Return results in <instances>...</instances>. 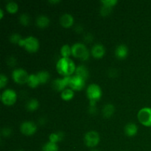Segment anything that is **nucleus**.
Returning <instances> with one entry per match:
<instances>
[{"instance_id":"1","label":"nucleus","mask_w":151,"mask_h":151,"mask_svg":"<svg viewBox=\"0 0 151 151\" xmlns=\"http://www.w3.org/2000/svg\"><path fill=\"white\" fill-rule=\"evenodd\" d=\"M56 69L62 76H72L76 69V66L69 58H60L56 63Z\"/></svg>"},{"instance_id":"2","label":"nucleus","mask_w":151,"mask_h":151,"mask_svg":"<svg viewBox=\"0 0 151 151\" xmlns=\"http://www.w3.org/2000/svg\"><path fill=\"white\" fill-rule=\"evenodd\" d=\"M90 54L86 46L83 43H75L72 46V55L81 60L86 61L88 60Z\"/></svg>"},{"instance_id":"3","label":"nucleus","mask_w":151,"mask_h":151,"mask_svg":"<svg viewBox=\"0 0 151 151\" xmlns=\"http://www.w3.org/2000/svg\"><path fill=\"white\" fill-rule=\"evenodd\" d=\"M86 96L89 101L97 103L102 97V89L100 86L96 83L90 84L86 88Z\"/></svg>"},{"instance_id":"4","label":"nucleus","mask_w":151,"mask_h":151,"mask_svg":"<svg viewBox=\"0 0 151 151\" xmlns=\"http://www.w3.org/2000/svg\"><path fill=\"white\" fill-rule=\"evenodd\" d=\"M17 100V94L11 88H6L1 94V101L4 105L7 106H13Z\"/></svg>"},{"instance_id":"5","label":"nucleus","mask_w":151,"mask_h":151,"mask_svg":"<svg viewBox=\"0 0 151 151\" xmlns=\"http://www.w3.org/2000/svg\"><path fill=\"white\" fill-rule=\"evenodd\" d=\"M140 123L145 127H151V108L145 107L140 109L137 114Z\"/></svg>"},{"instance_id":"6","label":"nucleus","mask_w":151,"mask_h":151,"mask_svg":"<svg viewBox=\"0 0 151 151\" xmlns=\"http://www.w3.org/2000/svg\"><path fill=\"white\" fill-rule=\"evenodd\" d=\"M72 76L63 77L62 78H56L52 83L53 89L57 91H63L66 88H69V84Z\"/></svg>"},{"instance_id":"7","label":"nucleus","mask_w":151,"mask_h":151,"mask_svg":"<svg viewBox=\"0 0 151 151\" xmlns=\"http://www.w3.org/2000/svg\"><path fill=\"white\" fill-rule=\"evenodd\" d=\"M11 75L14 82H16L18 84H20V85L27 83L28 78H29V75L27 74V72L22 68H18V69H14L12 72Z\"/></svg>"},{"instance_id":"8","label":"nucleus","mask_w":151,"mask_h":151,"mask_svg":"<svg viewBox=\"0 0 151 151\" xmlns=\"http://www.w3.org/2000/svg\"><path fill=\"white\" fill-rule=\"evenodd\" d=\"M100 141V135L94 131H90L84 136V143L88 147H94Z\"/></svg>"},{"instance_id":"9","label":"nucleus","mask_w":151,"mask_h":151,"mask_svg":"<svg viewBox=\"0 0 151 151\" xmlns=\"http://www.w3.org/2000/svg\"><path fill=\"white\" fill-rule=\"evenodd\" d=\"M24 47L28 52H35L39 49V41L35 37L28 36L24 38Z\"/></svg>"},{"instance_id":"10","label":"nucleus","mask_w":151,"mask_h":151,"mask_svg":"<svg viewBox=\"0 0 151 151\" xmlns=\"http://www.w3.org/2000/svg\"><path fill=\"white\" fill-rule=\"evenodd\" d=\"M37 125L32 121H25L20 125V131L25 136H32L36 132Z\"/></svg>"},{"instance_id":"11","label":"nucleus","mask_w":151,"mask_h":151,"mask_svg":"<svg viewBox=\"0 0 151 151\" xmlns=\"http://www.w3.org/2000/svg\"><path fill=\"white\" fill-rule=\"evenodd\" d=\"M86 81L77 75H72L71 78L69 88L73 91H81L85 87Z\"/></svg>"},{"instance_id":"12","label":"nucleus","mask_w":151,"mask_h":151,"mask_svg":"<svg viewBox=\"0 0 151 151\" xmlns=\"http://www.w3.org/2000/svg\"><path fill=\"white\" fill-rule=\"evenodd\" d=\"M90 53H91L93 58H94L96 59H100L102 58L105 55L106 49H105L104 46L102 45V44H96L91 47Z\"/></svg>"},{"instance_id":"13","label":"nucleus","mask_w":151,"mask_h":151,"mask_svg":"<svg viewBox=\"0 0 151 151\" xmlns=\"http://www.w3.org/2000/svg\"><path fill=\"white\" fill-rule=\"evenodd\" d=\"M115 56L119 60H123L126 58L128 55V48L125 44H120L116 47L114 51Z\"/></svg>"},{"instance_id":"14","label":"nucleus","mask_w":151,"mask_h":151,"mask_svg":"<svg viewBox=\"0 0 151 151\" xmlns=\"http://www.w3.org/2000/svg\"><path fill=\"white\" fill-rule=\"evenodd\" d=\"M60 25L65 28H69L72 27L74 24V18L69 13H64L60 17Z\"/></svg>"},{"instance_id":"15","label":"nucleus","mask_w":151,"mask_h":151,"mask_svg":"<svg viewBox=\"0 0 151 151\" xmlns=\"http://www.w3.org/2000/svg\"><path fill=\"white\" fill-rule=\"evenodd\" d=\"M75 75L86 81L88 78V76H89V72H88V69H87L86 66L83 64H81L76 66Z\"/></svg>"},{"instance_id":"16","label":"nucleus","mask_w":151,"mask_h":151,"mask_svg":"<svg viewBox=\"0 0 151 151\" xmlns=\"http://www.w3.org/2000/svg\"><path fill=\"white\" fill-rule=\"evenodd\" d=\"M124 131L128 137H133L137 135V132H138V127L134 122H129V123L126 124V125L125 126Z\"/></svg>"},{"instance_id":"17","label":"nucleus","mask_w":151,"mask_h":151,"mask_svg":"<svg viewBox=\"0 0 151 151\" xmlns=\"http://www.w3.org/2000/svg\"><path fill=\"white\" fill-rule=\"evenodd\" d=\"M50 19L45 15H40L36 18L35 24L39 28H45L50 24Z\"/></svg>"},{"instance_id":"18","label":"nucleus","mask_w":151,"mask_h":151,"mask_svg":"<svg viewBox=\"0 0 151 151\" xmlns=\"http://www.w3.org/2000/svg\"><path fill=\"white\" fill-rule=\"evenodd\" d=\"M114 105L111 104V103H108V104L105 105L103 108V110H102V113H103V116L105 118H110L114 114Z\"/></svg>"},{"instance_id":"19","label":"nucleus","mask_w":151,"mask_h":151,"mask_svg":"<svg viewBox=\"0 0 151 151\" xmlns=\"http://www.w3.org/2000/svg\"><path fill=\"white\" fill-rule=\"evenodd\" d=\"M63 138H64V134L61 131H58V132L52 133L49 136V141L57 144L58 142H61L63 139Z\"/></svg>"},{"instance_id":"20","label":"nucleus","mask_w":151,"mask_h":151,"mask_svg":"<svg viewBox=\"0 0 151 151\" xmlns=\"http://www.w3.org/2000/svg\"><path fill=\"white\" fill-rule=\"evenodd\" d=\"M74 95H75L74 91L70 88H66L60 93V97H61L62 100H65V101L71 100L74 97Z\"/></svg>"},{"instance_id":"21","label":"nucleus","mask_w":151,"mask_h":151,"mask_svg":"<svg viewBox=\"0 0 151 151\" xmlns=\"http://www.w3.org/2000/svg\"><path fill=\"white\" fill-rule=\"evenodd\" d=\"M37 77L38 78V81H39L40 84H45L47 83V82L50 80V74L47 71H40L38 73L36 74Z\"/></svg>"},{"instance_id":"22","label":"nucleus","mask_w":151,"mask_h":151,"mask_svg":"<svg viewBox=\"0 0 151 151\" xmlns=\"http://www.w3.org/2000/svg\"><path fill=\"white\" fill-rule=\"evenodd\" d=\"M27 84L28 85V86H29L30 88H36L38 85L40 84L39 81H38V78L37 77L36 74H31L29 75V78H28L27 83Z\"/></svg>"},{"instance_id":"23","label":"nucleus","mask_w":151,"mask_h":151,"mask_svg":"<svg viewBox=\"0 0 151 151\" xmlns=\"http://www.w3.org/2000/svg\"><path fill=\"white\" fill-rule=\"evenodd\" d=\"M38 106H39V103H38V100L34 98L28 100L26 103V109L29 111H34L37 110Z\"/></svg>"},{"instance_id":"24","label":"nucleus","mask_w":151,"mask_h":151,"mask_svg":"<svg viewBox=\"0 0 151 151\" xmlns=\"http://www.w3.org/2000/svg\"><path fill=\"white\" fill-rule=\"evenodd\" d=\"M5 9L9 13L14 14L19 10V5H18L17 3L13 1H7L5 5Z\"/></svg>"},{"instance_id":"25","label":"nucleus","mask_w":151,"mask_h":151,"mask_svg":"<svg viewBox=\"0 0 151 151\" xmlns=\"http://www.w3.org/2000/svg\"><path fill=\"white\" fill-rule=\"evenodd\" d=\"M60 52L62 58H69V56L72 55V47H70L69 44H64L60 48Z\"/></svg>"},{"instance_id":"26","label":"nucleus","mask_w":151,"mask_h":151,"mask_svg":"<svg viewBox=\"0 0 151 151\" xmlns=\"http://www.w3.org/2000/svg\"><path fill=\"white\" fill-rule=\"evenodd\" d=\"M42 151H58V146L55 143L49 141L42 146Z\"/></svg>"},{"instance_id":"27","label":"nucleus","mask_w":151,"mask_h":151,"mask_svg":"<svg viewBox=\"0 0 151 151\" xmlns=\"http://www.w3.org/2000/svg\"><path fill=\"white\" fill-rule=\"evenodd\" d=\"M19 22L21 24L24 25V26H27L30 22V18H29V15L27 13H22L19 16Z\"/></svg>"},{"instance_id":"28","label":"nucleus","mask_w":151,"mask_h":151,"mask_svg":"<svg viewBox=\"0 0 151 151\" xmlns=\"http://www.w3.org/2000/svg\"><path fill=\"white\" fill-rule=\"evenodd\" d=\"M22 37L18 33H13L10 35V38H9V40H10V42L12 44H19V41L20 40L22 39Z\"/></svg>"},{"instance_id":"29","label":"nucleus","mask_w":151,"mask_h":151,"mask_svg":"<svg viewBox=\"0 0 151 151\" xmlns=\"http://www.w3.org/2000/svg\"><path fill=\"white\" fill-rule=\"evenodd\" d=\"M111 11H112L111 7H107V6H105V5H102V7H100V13L101 16H107L111 13Z\"/></svg>"},{"instance_id":"30","label":"nucleus","mask_w":151,"mask_h":151,"mask_svg":"<svg viewBox=\"0 0 151 151\" xmlns=\"http://www.w3.org/2000/svg\"><path fill=\"white\" fill-rule=\"evenodd\" d=\"M100 2H101V4L103 5L107 6V7L113 8L114 6H115L116 4L117 1L116 0H102V1H100Z\"/></svg>"},{"instance_id":"31","label":"nucleus","mask_w":151,"mask_h":151,"mask_svg":"<svg viewBox=\"0 0 151 151\" xmlns=\"http://www.w3.org/2000/svg\"><path fill=\"white\" fill-rule=\"evenodd\" d=\"M1 134L3 137H8L11 135L12 134V129L9 127H4L1 129Z\"/></svg>"},{"instance_id":"32","label":"nucleus","mask_w":151,"mask_h":151,"mask_svg":"<svg viewBox=\"0 0 151 151\" xmlns=\"http://www.w3.org/2000/svg\"><path fill=\"white\" fill-rule=\"evenodd\" d=\"M7 83V78L4 74L0 75V88H3Z\"/></svg>"},{"instance_id":"33","label":"nucleus","mask_w":151,"mask_h":151,"mask_svg":"<svg viewBox=\"0 0 151 151\" xmlns=\"http://www.w3.org/2000/svg\"><path fill=\"white\" fill-rule=\"evenodd\" d=\"M93 40H94V36H93L92 34L88 33L85 35L84 37V41L87 43H91L92 42Z\"/></svg>"},{"instance_id":"34","label":"nucleus","mask_w":151,"mask_h":151,"mask_svg":"<svg viewBox=\"0 0 151 151\" xmlns=\"http://www.w3.org/2000/svg\"><path fill=\"white\" fill-rule=\"evenodd\" d=\"M88 111V113L91 114H95L97 111V109L96 106H89Z\"/></svg>"},{"instance_id":"35","label":"nucleus","mask_w":151,"mask_h":151,"mask_svg":"<svg viewBox=\"0 0 151 151\" xmlns=\"http://www.w3.org/2000/svg\"><path fill=\"white\" fill-rule=\"evenodd\" d=\"M7 63H8L9 66H15V64L16 63V58L13 57H10L8 59H7Z\"/></svg>"},{"instance_id":"36","label":"nucleus","mask_w":151,"mask_h":151,"mask_svg":"<svg viewBox=\"0 0 151 151\" xmlns=\"http://www.w3.org/2000/svg\"><path fill=\"white\" fill-rule=\"evenodd\" d=\"M75 30L78 33H81V32H82L83 30V27L82 25L77 24L75 27Z\"/></svg>"},{"instance_id":"37","label":"nucleus","mask_w":151,"mask_h":151,"mask_svg":"<svg viewBox=\"0 0 151 151\" xmlns=\"http://www.w3.org/2000/svg\"><path fill=\"white\" fill-rule=\"evenodd\" d=\"M38 123L40 124V125H44V124L46 123V119L44 117H41L40 118V119L38 120Z\"/></svg>"},{"instance_id":"38","label":"nucleus","mask_w":151,"mask_h":151,"mask_svg":"<svg viewBox=\"0 0 151 151\" xmlns=\"http://www.w3.org/2000/svg\"><path fill=\"white\" fill-rule=\"evenodd\" d=\"M19 45L20 46V47H24V38H22V39L20 40V41H19Z\"/></svg>"},{"instance_id":"39","label":"nucleus","mask_w":151,"mask_h":151,"mask_svg":"<svg viewBox=\"0 0 151 151\" xmlns=\"http://www.w3.org/2000/svg\"><path fill=\"white\" fill-rule=\"evenodd\" d=\"M49 2L51 3V4H57V3L60 2V1L59 0H50Z\"/></svg>"},{"instance_id":"40","label":"nucleus","mask_w":151,"mask_h":151,"mask_svg":"<svg viewBox=\"0 0 151 151\" xmlns=\"http://www.w3.org/2000/svg\"><path fill=\"white\" fill-rule=\"evenodd\" d=\"M3 16H4V11L2 9H0V19H2Z\"/></svg>"},{"instance_id":"41","label":"nucleus","mask_w":151,"mask_h":151,"mask_svg":"<svg viewBox=\"0 0 151 151\" xmlns=\"http://www.w3.org/2000/svg\"><path fill=\"white\" fill-rule=\"evenodd\" d=\"M91 151H100V150H97V149H92Z\"/></svg>"},{"instance_id":"42","label":"nucleus","mask_w":151,"mask_h":151,"mask_svg":"<svg viewBox=\"0 0 151 151\" xmlns=\"http://www.w3.org/2000/svg\"><path fill=\"white\" fill-rule=\"evenodd\" d=\"M16 151H24V150H21V149H20V150H16Z\"/></svg>"}]
</instances>
